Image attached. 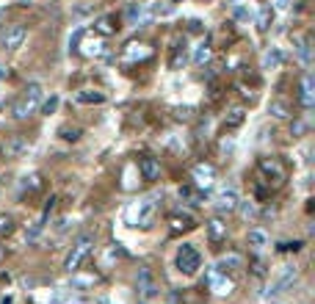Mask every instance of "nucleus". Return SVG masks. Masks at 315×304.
<instances>
[{"label":"nucleus","instance_id":"nucleus-1","mask_svg":"<svg viewBox=\"0 0 315 304\" xmlns=\"http://www.w3.org/2000/svg\"><path fill=\"white\" fill-rule=\"evenodd\" d=\"M39 105H42V86H39V83H28L25 91L17 97L14 108H11V116L22 122V119H28V116L36 114Z\"/></svg>","mask_w":315,"mask_h":304},{"label":"nucleus","instance_id":"nucleus-2","mask_svg":"<svg viewBox=\"0 0 315 304\" xmlns=\"http://www.w3.org/2000/svg\"><path fill=\"white\" fill-rule=\"evenodd\" d=\"M91 249H94V235H91V232H83V235L72 243V249L67 252V257H64V271L67 274L80 271V266H83V260L91 255Z\"/></svg>","mask_w":315,"mask_h":304},{"label":"nucleus","instance_id":"nucleus-3","mask_svg":"<svg viewBox=\"0 0 315 304\" xmlns=\"http://www.w3.org/2000/svg\"><path fill=\"white\" fill-rule=\"evenodd\" d=\"M174 266H177L180 274H185V277H191V274H196L202 268V255L196 252L191 243H183V246L177 249V257H174Z\"/></svg>","mask_w":315,"mask_h":304},{"label":"nucleus","instance_id":"nucleus-4","mask_svg":"<svg viewBox=\"0 0 315 304\" xmlns=\"http://www.w3.org/2000/svg\"><path fill=\"white\" fill-rule=\"evenodd\" d=\"M205 285H207L210 293H216V296H230L232 290H235L232 279L227 277V271H221L219 266H216V268H207V271H205Z\"/></svg>","mask_w":315,"mask_h":304},{"label":"nucleus","instance_id":"nucleus-5","mask_svg":"<svg viewBox=\"0 0 315 304\" xmlns=\"http://www.w3.org/2000/svg\"><path fill=\"white\" fill-rule=\"evenodd\" d=\"M136 290H138V296H141V301H155L158 299V279H155V274H152V268H149V266L138 268Z\"/></svg>","mask_w":315,"mask_h":304},{"label":"nucleus","instance_id":"nucleus-6","mask_svg":"<svg viewBox=\"0 0 315 304\" xmlns=\"http://www.w3.org/2000/svg\"><path fill=\"white\" fill-rule=\"evenodd\" d=\"M161 205V194H152V196H144L136 208V224L141 230H149L152 227V219H155V210Z\"/></svg>","mask_w":315,"mask_h":304},{"label":"nucleus","instance_id":"nucleus-7","mask_svg":"<svg viewBox=\"0 0 315 304\" xmlns=\"http://www.w3.org/2000/svg\"><path fill=\"white\" fill-rule=\"evenodd\" d=\"M25 39H28V28L22 25V22H11V25H6V31H3V36H0V44H3L6 50H20L22 44H25Z\"/></svg>","mask_w":315,"mask_h":304},{"label":"nucleus","instance_id":"nucleus-8","mask_svg":"<svg viewBox=\"0 0 315 304\" xmlns=\"http://www.w3.org/2000/svg\"><path fill=\"white\" fill-rule=\"evenodd\" d=\"M31 152V141L25 136H9L3 144H0V155L9 158V161H17V158H25Z\"/></svg>","mask_w":315,"mask_h":304},{"label":"nucleus","instance_id":"nucleus-9","mask_svg":"<svg viewBox=\"0 0 315 304\" xmlns=\"http://www.w3.org/2000/svg\"><path fill=\"white\" fill-rule=\"evenodd\" d=\"M194 185L196 188H210V185L216 183V166H210V163H196L194 166Z\"/></svg>","mask_w":315,"mask_h":304},{"label":"nucleus","instance_id":"nucleus-10","mask_svg":"<svg viewBox=\"0 0 315 304\" xmlns=\"http://www.w3.org/2000/svg\"><path fill=\"white\" fill-rule=\"evenodd\" d=\"M138 172H141V177L147 180V183H155V180L161 177V163H158V158L141 155L138 158Z\"/></svg>","mask_w":315,"mask_h":304},{"label":"nucleus","instance_id":"nucleus-11","mask_svg":"<svg viewBox=\"0 0 315 304\" xmlns=\"http://www.w3.org/2000/svg\"><path fill=\"white\" fill-rule=\"evenodd\" d=\"M238 202H241L238 199V191L235 188H224L219 196H216V210H219V213H235Z\"/></svg>","mask_w":315,"mask_h":304},{"label":"nucleus","instance_id":"nucleus-12","mask_svg":"<svg viewBox=\"0 0 315 304\" xmlns=\"http://www.w3.org/2000/svg\"><path fill=\"white\" fill-rule=\"evenodd\" d=\"M205 227H207V241H210V243H221V241H227V224L219 219V216H216V219H210Z\"/></svg>","mask_w":315,"mask_h":304},{"label":"nucleus","instance_id":"nucleus-13","mask_svg":"<svg viewBox=\"0 0 315 304\" xmlns=\"http://www.w3.org/2000/svg\"><path fill=\"white\" fill-rule=\"evenodd\" d=\"M299 100H301V108L310 111L315 105V91H312V75H304L301 78V91H299Z\"/></svg>","mask_w":315,"mask_h":304},{"label":"nucleus","instance_id":"nucleus-14","mask_svg":"<svg viewBox=\"0 0 315 304\" xmlns=\"http://www.w3.org/2000/svg\"><path fill=\"white\" fill-rule=\"evenodd\" d=\"M293 279H296V266H285V271L279 274V279L271 285V290H268V293H271V296H274V293H282V290L288 288Z\"/></svg>","mask_w":315,"mask_h":304},{"label":"nucleus","instance_id":"nucleus-15","mask_svg":"<svg viewBox=\"0 0 315 304\" xmlns=\"http://www.w3.org/2000/svg\"><path fill=\"white\" fill-rule=\"evenodd\" d=\"M169 224H172V232H188V230H194V219H191L188 213H174L172 219H169Z\"/></svg>","mask_w":315,"mask_h":304},{"label":"nucleus","instance_id":"nucleus-16","mask_svg":"<svg viewBox=\"0 0 315 304\" xmlns=\"http://www.w3.org/2000/svg\"><path fill=\"white\" fill-rule=\"evenodd\" d=\"M174 14V3H166V0H161V3H152L147 9V17L149 20H158V17H172Z\"/></svg>","mask_w":315,"mask_h":304},{"label":"nucleus","instance_id":"nucleus-17","mask_svg":"<svg viewBox=\"0 0 315 304\" xmlns=\"http://www.w3.org/2000/svg\"><path fill=\"white\" fill-rule=\"evenodd\" d=\"M219 268H221V271H235V268H243V257L238 255V252H230V255H224L219 260Z\"/></svg>","mask_w":315,"mask_h":304},{"label":"nucleus","instance_id":"nucleus-18","mask_svg":"<svg viewBox=\"0 0 315 304\" xmlns=\"http://www.w3.org/2000/svg\"><path fill=\"white\" fill-rule=\"evenodd\" d=\"M260 172L268 174V177L274 174V183H279V180H282V166H279L274 158H271V161H268V158H262V161H260Z\"/></svg>","mask_w":315,"mask_h":304},{"label":"nucleus","instance_id":"nucleus-19","mask_svg":"<svg viewBox=\"0 0 315 304\" xmlns=\"http://www.w3.org/2000/svg\"><path fill=\"white\" fill-rule=\"evenodd\" d=\"M282 61H285L282 50L271 47V50L266 53V58H262V67H266V69H279V67H282Z\"/></svg>","mask_w":315,"mask_h":304},{"label":"nucleus","instance_id":"nucleus-20","mask_svg":"<svg viewBox=\"0 0 315 304\" xmlns=\"http://www.w3.org/2000/svg\"><path fill=\"white\" fill-rule=\"evenodd\" d=\"M185 64V42L180 39L177 44H174V50H172V58H169V67L172 69H180Z\"/></svg>","mask_w":315,"mask_h":304},{"label":"nucleus","instance_id":"nucleus-21","mask_svg":"<svg viewBox=\"0 0 315 304\" xmlns=\"http://www.w3.org/2000/svg\"><path fill=\"white\" fill-rule=\"evenodd\" d=\"M249 246H252L254 252H262V249L268 246V235L262 230H249Z\"/></svg>","mask_w":315,"mask_h":304},{"label":"nucleus","instance_id":"nucleus-22","mask_svg":"<svg viewBox=\"0 0 315 304\" xmlns=\"http://www.w3.org/2000/svg\"><path fill=\"white\" fill-rule=\"evenodd\" d=\"M75 100H78L80 105H102L105 103V94H102V91H80Z\"/></svg>","mask_w":315,"mask_h":304},{"label":"nucleus","instance_id":"nucleus-23","mask_svg":"<svg viewBox=\"0 0 315 304\" xmlns=\"http://www.w3.org/2000/svg\"><path fill=\"white\" fill-rule=\"evenodd\" d=\"M147 56H149V47H147V44H138V42L127 44V50H125V58H127V61H136V58H147Z\"/></svg>","mask_w":315,"mask_h":304},{"label":"nucleus","instance_id":"nucleus-24","mask_svg":"<svg viewBox=\"0 0 315 304\" xmlns=\"http://www.w3.org/2000/svg\"><path fill=\"white\" fill-rule=\"evenodd\" d=\"M94 33H100V36H114L116 33V25L111 17H100V20L94 22Z\"/></svg>","mask_w":315,"mask_h":304},{"label":"nucleus","instance_id":"nucleus-25","mask_svg":"<svg viewBox=\"0 0 315 304\" xmlns=\"http://www.w3.org/2000/svg\"><path fill=\"white\" fill-rule=\"evenodd\" d=\"M180 199H188L191 205H202V194L194 185H183V188H180Z\"/></svg>","mask_w":315,"mask_h":304},{"label":"nucleus","instance_id":"nucleus-26","mask_svg":"<svg viewBox=\"0 0 315 304\" xmlns=\"http://www.w3.org/2000/svg\"><path fill=\"white\" fill-rule=\"evenodd\" d=\"M268 114H271L274 119H288V105H285L282 100H274L271 105H268Z\"/></svg>","mask_w":315,"mask_h":304},{"label":"nucleus","instance_id":"nucleus-27","mask_svg":"<svg viewBox=\"0 0 315 304\" xmlns=\"http://www.w3.org/2000/svg\"><path fill=\"white\" fill-rule=\"evenodd\" d=\"M271 17H274L271 6H262V9H260V17H257V28H260V31H268V25H271Z\"/></svg>","mask_w":315,"mask_h":304},{"label":"nucleus","instance_id":"nucleus-28","mask_svg":"<svg viewBox=\"0 0 315 304\" xmlns=\"http://www.w3.org/2000/svg\"><path fill=\"white\" fill-rule=\"evenodd\" d=\"M243 116H246V111H243V108H232L230 116L224 119V125H227V127H238V125L243 122Z\"/></svg>","mask_w":315,"mask_h":304},{"label":"nucleus","instance_id":"nucleus-29","mask_svg":"<svg viewBox=\"0 0 315 304\" xmlns=\"http://www.w3.org/2000/svg\"><path fill=\"white\" fill-rule=\"evenodd\" d=\"M207 58H210V44H207V42H202L199 47H196V53H194V64H196V67H202V64H205Z\"/></svg>","mask_w":315,"mask_h":304},{"label":"nucleus","instance_id":"nucleus-30","mask_svg":"<svg viewBox=\"0 0 315 304\" xmlns=\"http://www.w3.org/2000/svg\"><path fill=\"white\" fill-rule=\"evenodd\" d=\"M14 230V219L9 213H0V235H9Z\"/></svg>","mask_w":315,"mask_h":304},{"label":"nucleus","instance_id":"nucleus-31","mask_svg":"<svg viewBox=\"0 0 315 304\" xmlns=\"http://www.w3.org/2000/svg\"><path fill=\"white\" fill-rule=\"evenodd\" d=\"M61 138H67V141H78V138H80V127H64Z\"/></svg>","mask_w":315,"mask_h":304},{"label":"nucleus","instance_id":"nucleus-32","mask_svg":"<svg viewBox=\"0 0 315 304\" xmlns=\"http://www.w3.org/2000/svg\"><path fill=\"white\" fill-rule=\"evenodd\" d=\"M56 108H58V97H50V100L42 105V111H44V114H52Z\"/></svg>","mask_w":315,"mask_h":304},{"label":"nucleus","instance_id":"nucleus-33","mask_svg":"<svg viewBox=\"0 0 315 304\" xmlns=\"http://www.w3.org/2000/svg\"><path fill=\"white\" fill-rule=\"evenodd\" d=\"M83 33H86V31H83V28H80V31L75 33L72 39H69V50H78V44H80V39H83Z\"/></svg>","mask_w":315,"mask_h":304},{"label":"nucleus","instance_id":"nucleus-34","mask_svg":"<svg viewBox=\"0 0 315 304\" xmlns=\"http://www.w3.org/2000/svg\"><path fill=\"white\" fill-rule=\"evenodd\" d=\"M299 56L304 58V61H310V44H307V42H301V47H299Z\"/></svg>","mask_w":315,"mask_h":304},{"label":"nucleus","instance_id":"nucleus-35","mask_svg":"<svg viewBox=\"0 0 315 304\" xmlns=\"http://www.w3.org/2000/svg\"><path fill=\"white\" fill-rule=\"evenodd\" d=\"M277 9H288V0H277Z\"/></svg>","mask_w":315,"mask_h":304},{"label":"nucleus","instance_id":"nucleus-36","mask_svg":"<svg viewBox=\"0 0 315 304\" xmlns=\"http://www.w3.org/2000/svg\"><path fill=\"white\" fill-rule=\"evenodd\" d=\"M100 304H114V301H111V299H100Z\"/></svg>","mask_w":315,"mask_h":304},{"label":"nucleus","instance_id":"nucleus-37","mask_svg":"<svg viewBox=\"0 0 315 304\" xmlns=\"http://www.w3.org/2000/svg\"><path fill=\"white\" fill-rule=\"evenodd\" d=\"M172 3H177V0H172Z\"/></svg>","mask_w":315,"mask_h":304}]
</instances>
